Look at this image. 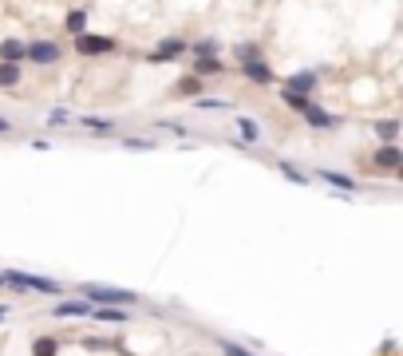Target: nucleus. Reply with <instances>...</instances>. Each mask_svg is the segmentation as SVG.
Returning a JSON list of instances; mask_svg holds the SVG:
<instances>
[{
  "mask_svg": "<svg viewBox=\"0 0 403 356\" xmlns=\"http://www.w3.org/2000/svg\"><path fill=\"white\" fill-rule=\"evenodd\" d=\"M0 285H4V281H0Z\"/></svg>",
  "mask_w": 403,
  "mask_h": 356,
  "instance_id": "33",
  "label": "nucleus"
},
{
  "mask_svg": "<svg viewBox=\"0 0 403 356\" xmlns=\"http://www.w3.org/2000/svg\"><path fill=\"white\" fill-rule=\"evenodd\" d=\"M79 127H87V131H115V123L111 119H99V115H83L79 119Z\"/></svg>",
  "mask_w": 403,
  "mask_h": 356,
  "instance_id": "26",
  "label": "nucleus"
},
{
  "mask_svg": "<svg viewBox=\"0 0 403 356\" xmlns=\"http://www.w3.org/2000/svg\"><path fill=\"white\" fill-rule=\"evenodd\" d=\"M4 285H12L16 293H44V297H63V285L52 277H36V273H20V270H9L0 273Z\"/></svg>",
  "mask_w": 403,
  "mask_h": 356,
  "instance_id": "2",
  "label": "nucleus"
},
{
  "mask_svg": "<svg viewBox=\"0 0 403 356\" xmlns=\"http://www.w3.org/2000/svg\"><path fill=\"white\" fill-rule=\"evenodd\" d=\"M79 297H83L87 305H111V309L138 305L135 289H115V285H99V281H83V285H79Z\"/></svg>",
  "mask_w": 403,
  "mask_h": 356,
  "instance_id": "1",
  "label": "nucleus"
},
{
  "mask_svg": "<svg viewBox=\"0 0 403 356\" xmlns=\"http://www.w3.org/2000/svg\"><path fill=\"white\" fill-rule=\"evenodd\" d=\"M4 317H9V305H0V321H4Z\"/></svg>",
  "mask_w": 403,
  "mask_h": 356,
  "instance_id": "32",
  "label": "nucleus"
},
{
  "mask_svg": "<svg viewBox=\"0 0 403 356\" xmlns=\"http://www.w3.org/2000/svg\"><path fill=\"white\" fill-rule=\"evenodd\" d=\"M24 48L28 44H20V40H4L0 44V64H24Z\"/></svg>",
  "mask_w": 403,
  "mask_h": 356,
  "instance_id": "15",
  "label": "nucleus"
},
{
  "mask_svg": "<svg viewBox=\"0 0 403 356\" xmlns=\"http://www.w3.org/2000/svg\"><path fill=\"white\" fill-rule=\"evenodd\" d=\"M83 348H95V352H99V348H111V345H107V340H99V337H91V340H83Z\"/></svg>",
  "mask_w": 403,
  "mask_h": 356,
  "instance_id": "30",
  "label": "nucleus"
},
{
  "mask_svg": "<svg viewBox=\"0 0 403 356\" xmlns=\"http://www.w3.org/2000/svg\"><path fill=\"white\" fill-rule=\"evenodd\" d=\"M194 107H198V111H225L230 103H225V99H214V95H198Z\"/></svg>",
  "mask_w": 403,
  "mask_h": 356,
  "instance_id": "28",
  "label": "nucleus"
},
{
  "mask_svg": "<svg viewBox=\"0 0 403 356\" xmlns=\"http://www.w3.org/2000/svg\"><path fill=\"white\" fill-rule=\"evenodd\" d=\"M241 76L249 79V84H257V87H269L273 84V68H269L265 59H249V64H241Z\"/></svg>",
  "mask_w": 403,
  "mask_h": 356,
  "instance_id": "7",
  "label": "nucleus"
},
{
  "mask_svg": "<svg viewBox=\"0 0 403 356\" xmlns=\"http://www.w3.org/2000/svg\"><path fill=\"white\" fill-rule=\"evenodd\" d=\"M48 123H52V127H63V123H71V111H63V107L48 111Z\"/></svg>",
  "mask_w": 403,
  "mask_h": 356,
  "instance_id": "29",
  "label": "nucleus"
},
{
  "mask_svg": "<svg viewBox=\"0 0 403 356\" xmlns=\"http://www.w3.org/2000/svg\"><path fill=\"white\" fill-rule=\"evenodd\" d=\"M218 348H222V356H257V352H249L245 345H238V340H218Z\"/></svg>",
  "mask_w": 403,
  "mask_h": 356,
  "instance_id": "27",
  "label": "nucleus"
},
{
  "mask_svg": "<svg viewBox=\"0 0 403 356\" xmlns=\"http://www.w3.org/2000/svg\"><path fill=\"white\" fill-rule=\"evenodd\" d=\"M194 76H198V79L225 76V64H222V56H202V59H194Z\"/></svg>",
  "mask_w": 403,
  "mask_h": 356,
  "instance_id": "11",
  "label": "nucleus"
},
{
  "mask_svg": "<svg viewBox=\"0 0 403 356\" xmlns=\"http://www.w3.org/2000/svg\"><path fill=\"white\" fill-rule=\"evenodd\" d=\"M317 84H320V76H317V71H292V76L285 79V87H281V92H292V95H312V92H317Z\"/></svg>",
  "mask_w": 403,
  "mask_h": 356,
  "instance_id": "5",
  "label": "nucleus"
},
{
  "mask_svg": "<svg viewBox=\"0 0 403 356\" xmlns=\"http://www.w3.org/2000/svg\"><path fill=\"white\" fill-rule=\"evenodd\" d=\"M63 48L56 40H32L24 48V59H32V64H40V68H52V64H60Z\"/></svg>",
  "mask_w": 403,
  "mask_h": 356,
  "instance_id": "3",
  "label": "nucleus"
},
{
  "mask_svg": "<svg viewBox=\"0 0 403 356\" xmlns=\"http://www.w3.org/2000/svg\"><path fill=\"white\" fill-rule=\"evenodd\" d=\"M320 178H325L328 187H336V190H344V194H352L356 190V178H348V174H340V170H317Z\"/></svg>",
  "mask_w": 403,
  "mask_h": 356,
  "instance_id": "14",
  "label": "nucleus"
},
{
  "mask_svg": "<svg viewBox=\"0 0 403 356\" xmlns=\"http://www.w3.org/2000/svg\"><path fill=\"white\" fill-rule=\"evenodd\" d=\"M9 131H12V123L9 119H0V135H9Z\"/></svg>",
  "mask_w": 403,
  "mask_h": 356,
  "instance_id": "31",
  "label": "nucleus"
},
{
  "mask_svg": "<svg viewBox=\"0 0 403 356\" xmlns=\"http://www.w3.org/2000/svg\"><path fill=\"white\" fill-rule=\"evenodd\" d=\"M186 51H194V59H202V56H222V44H218L214 36H202V40L186 44Z\"/></svg>",
  "mask_w": 403,
  "mask_h": 356,
  "instance_id": "13",
  "label": "nucleus"
},
{
  "mask_svg": "<svg viewBox=\"0 0 403 356\" xmlns=\"http://www.w3.org/2000/svg\"><path fill=\"white\" fill-rule=\"evenodd\" d=\"M182 51H186V40H182V36H166V40L158 44L155 51H151V64H166V59H178Z\"/></svg>",
  "mask_w": 403,
  "mask_h": 356,
  "instance_id": "8",
  "label": "nucleus"
},
{
  "mask_svg": "<svg viewBox=\"0 0 403 356\" xmlns=\"http://www.w3.org/2000/svg\"><path fill=\"white\" fill-rule=\"evenodd\" d=\"M305 119H309V127H317V131H332V127H340V115H328L320 103H312L309 111H305Z\"/></svg>",
  "mask_w": 403,
  "mask_h": 356,
  "instance_id": "10",
  "label": "nucleus"
},
{
  "mask_svg": "<svg viewBox=\"0 0 403 356\" xmlns=\"http://www.w3.org/2000/svg\"><path fill=\"white\" fill-rule=\"evenodd\" d=\"M119 147L123 151H155V139H138V135H131V139H119Z\"/></svg>",
  "mask_w": 403,
  "mask_h": 356,
  "instance_id": "25",
  "label": "nucleus"
},
{
  "mask_svg": "<svg viewBox=\"0 0 403 356\" xmlns=\"http://www.w3.org/2000/svg\"><path fill=\"white\" fill-rule=\"evenodd\" d=\"M376 135L384 139V143H395V139H399V123H395V119H379V123H376Z\"/></svg>",
  "mask_w": 403,
  "mask_h": 356,
  "instance_id": "22",
  "label": "nucleus"
},
{
  "mask_svg": "<svg viewBox=\"0 0 403 356\" xmlns=\"http://www.w3.org/2000/svg\"><path fill=\"white\" fill-rule=\"evenodd\" d=\"M24 76V64H0V87H16Z\"/></svg>",
  "mask_w": 403,
  "mask_h": 356,
  "instance_id": "17",
  "label": "nucleus"
},
{
  "mask_svg": "<svg viewBox=\"0 0 403 356\" xmlns=\"http://www.w3.org/2000/svg\"><path fill=\"white\" fill-rule=\"evenodd\" d=\"M95 305H87L83 297L79 301H56L52 305V317H60V321H71V317H91Z\"/></svg>",
  "mask_w": 403,
  "mask_h": 356,
  "instance_id": "9",
  "label": "nucleus"
},
{
  "mask_svg": "<svg viewBox=\"0 0 403 356\" xmlns=\"http://www.w3.org/2000/svg\"><path fill=\"white\" fill-rule=\"evenodd\" d=\"M233 56H238V64H249V59H261V48L257 44H233Z\"/></svg>",
  "mask_w": 403,
  "mask_h": 356,
  "instance_id": "23",
  "label": "nucleus"
},
{
  "mask_svg": "<svg viewBox=\"0 0 403 356\" xmlns=\"http://www.w3.org/2000/svg\"><path fill=\"white\" fill-rule=\"evenodd\" d=\"M91 317H95V321H103V325H123V321H127V309H111V305H99V309H91Z\"/></svg>",
  "mask_w": 403,
  "mask_h": 356,
  "instance_id": "16",
  "label": "nucleus"
},
{
  "mask_svg": "<svg viewBox=\"0 0 403 356\" xmlns=\"http://www.w3.org/2000/svg\"><path fill=\"white\" fill-rule=\"evenodd\" d=\"M277 170H281V174L285 178H289V182H297V187H309V174H305V170H300V167H292V162H277Z\"/></svg>",
  "mask_w": 403,
  "mask_h": 356,
  "instance_id": "20",
  "label": "nucleus"
},
{
  "mask_svg": "<svg viewBox=\"0 0 403 356\" xmlns=\"http://www.w3.org/2000/svg\"><path fill=\"white\" fill-rule=\"evenodd\" d=\"M32 356H60V340L56 337H36L32 340Z\"/></svg>",
  "mask_w": 403,
  "mask_h": 356,
  "instance_id": "18",
  "label": "nucleus"
},
{
  "mask_svg": "<svg viewBox=\"0 0 403 356\" xmlns=\"http://www.w3.org/2000/svg\"><path fill=\"white\" fill-rule=\"evenodd\" d=\"M372 167H376V170H387V174H392V170L403 167V151H399L395 143H384L376 154H372Z\"/></svg>",
  "mask_w": 403,
  "mask_h": 356,
  "instance_id": "6",
  "label": "nucleus"
},
{
  "mask_svg": "<svg viewBox=\"0 0 403 356\" xmlns=\"http://www.w3.org/2000/svg\"><path fill=\"white\" fill-rule=\"evenodd\" d=\"M281 99L289 103V111H297V115H305V111H309L312 103H317L312 95H292V92H281Z\"/></svg>",
  "mask_w": 403,
  "mask_h": 356,
  "instance_id": "19",
  "label": "nucleus"
},
{
  "mask_svg": "<svg viewBox=\"0 0 403 356\" xmlns=\"http://www.w3.org/2000/svg\"><path fill=\"white\" fill-rule=\"evenodd\" d=\"M238 143L241 147H253V143H261V127H257V119H249V115H238Z\"/></svg>",
  "mask_w": 403,
  "mask_h": 356,
  "instance_id": "12",
  "label": "nucleus"
},
{
  "mask_svg": "<svg viewBox=\"0 0 403 356\" xmlns=\"http://www.w3.org/2000/svg\"><path fill=\"white\" fill-rule=\"evenodd\" d=\"M174 92H178V95H194V99H198V95H202V79L186 76V79H178V84H174Z\"/></svg>",
  "mask_w": 403,
  "mask_h": 356,
  "instance_id": "24",
  "label": "nucleus"
},
{
  "mask_svg": "<svg viewBox=\"0 0 403 356\" xmlns=\"http://www.w3.org/2000/svg\"><path fill=\"white\" fill-rule=\"evenodd\" d=\"M76 51L79 56H107V51H115V40L111 36H99V32H79Z\"/></svg>",
  "mask_w": 403,
  "mask_h": 356,
  "instance_id": "4",
  "label": "nucleus"
},
{
  "mask_svg": "<svg viewBox=\"0 0 403 356\" xmlns=\"http://www.w3.org/2000/svg\"><path fill=\"white\" fill-rule=\"evenodd\" d=\"M63 24H68V32H71V36L87 32V9H71V12H68V20H63Z\"/></svg>",
  "mask_w": 403,
  "mask_h": 356,
  "instance_id": "21",
  "label": "nucleus"
}]
</instances>
